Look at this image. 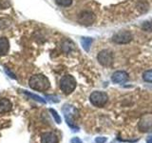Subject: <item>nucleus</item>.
Returning <instances> with one entry per match:
<instances>
[{"mask_svg": "<svg viewBox=\"0 0 152 143\" xmlns=\"http://www.w3.org/2000/svg\"><path fill=\"white\" fill-rule=\"evenodd\" d=\"M142 79L147 83H152V70L145 71L142 74Z\"/></svg>", "mask_w": 152, "mask_h": 143, "instance_id": "nucleus-16", "label": "nucleus"}, {"mask_svg": "<svg viewBox=\"0 0 152 143\" xmlns=\"http://www.w3.org/2000/svg\"><path fill=\"white\" fill-rule=\"evenodd\" d=\"M28 85L32 90L44 92L50 88V80L43 74H34L28 80Z\"/></svg>", "mask_w": 152, "mask_h": 143, "instance_id": "nucleus-1", "label": "nucleus"}, {"mask_svg": "<svg viewBox=\"0 0 152 143\" xmlns=\"http://www.w3.org/2000/svg\"><path fill=\"white\" fill-rule=\"evenodd\" d=\"M50 114H52V116H53L55 122H56V123H58V124H60V123L62 122V120H61V117H60V116L58 114V113H57V112L55 111V110H53V109H50Z\"/></svg>", "mask_w": 152, "mask_h": 143, "instance_id": "nucleus-20", "label": "nucleus"}, {"mask_svg": "<svg viewBox=\"0 0 152 143\" xmlns=\"http://www.w3.org/2000/svg\"><path fill=\"white\" fill-rule=\"evenodd\" d=\"M73 46H74V44L71 41H69V40H66V41H65L63 43V49H64V51L66 52H70L71 50L73 49Z\"/></svg>", "mask_w": 152, "mask_h": 143, "instance_id": "nucleus-18", "label": "nucleus"}, {"mask_svg": "<svg viewBox=\"0 0 152 143\" xmlns=\"http://www.w3.org/2000/svg\"><path fill=\"white\" fill-rule=\"evenodd\" d=\"M10 50V42L7 37H0V55H5Z\"/></svg>", "mask_w": 152, "mask_h": 143, "instance_id": "nucleus-12", "label": "nucleus"}, {"mask_svg": "<svg viewBox=\"0 0 152 143\" xmlns=\"http://www.w3.org/2000/svg\"><path fill=\"white\" fill-rule=\"evenodd\" d=\"M71 143H83V142L79 137H73L72 139H71Z\"/></svg>", "mask_w": 152, "mask_h": 143, "instance_id": "nucleus-24", "label": "nucleus"}, {"mask_svg": "<svg viewBox=\"0 0 152 143\" xmlns=\"http://www.w3.org/2000/svg\"><path fill=\"white\" fill-rule=\"evenodd\" d=\"M137 8L138 10H140L141 13H145L147 12L149 6H148V3H147L145 0H139L137 3Z\"/></svg>", "mask_w": 152, "mask_h": 143, "instance_id": "nucleus-14", "label": "nucleus"}, {"mask_svg": "<svg viewBox=\"0 0 152 143\" xmlns=\"http://www.w3.org/2000/svg\"><path fill=\"white\" fill-rule=\"evenodd\" d=\"M98 62L104 67H109L111 66L114 60L113 52L109 50H102L101 52H99V54L97 55Z\"/></svg>", "mask_w": 152, "mask_h": 143, "instance_id": "nucleus-7", "label": "nucleus"}, {"mask_svg": "<svg viewBox=\"0 0 152 143\" xmlns=\"http://www.w3.org/2000/svg\"><path fill=\"white\" fill-rule=\"evenodd\" d=\"M58 142V138L54 133L47 132L42 133L41 136V143H57Z\"/></svg>", "mask_w": 152, "mask_h": 143, "instance_id": "nucleus-10", "label": "nucleus"}, {"mask_svg": "<svg viewBox=\"0 0 152 143\" xmlns=\"http://www.w3.org/2000/svg\"><path fill=\"white\" fill-rule=\"evenodd\" d=\"M76 79L71 74H66L60 80V89L66 94H69L76 88Z\"/></svg>", "mask_w": 152, "mask_h": 143, "instance_id": "nucleus-3", "label": "nucleus"}, {"mask_svg": "<svg viewBox=\"0 0 152 143\" xmlns=\"http://www.w3.org/2000/svg\"><path fill=\"white\" fill-rule=\"evenodd\" d=\"M95 20H96V15L91 11H82L77 17V21L80 25L86 27L93 25Z\"/></svg>", "mask_w": 152, "mask_h": 143, "instance_id": "nucleus-6", "label": "nucleus"}, {"mask_svg": "<svg viewBox=\"0 0 152 143\" xmlns=\"http://www.w3.org/2000/svg\"><path fill=\"white\" fill-rule=\"evenodd\" d=\"M128 79V74L125 71H116L111 75V81L115 84H123Z\"/></svg>", "mask_w": 152, "mask_h": 143, "instance_id": "nucleus-9", "label": "nucleus"}, {"mask_svg": "<svg viewBox=\"0 0 152 143\" xmlns=\"http://www.w3.org/2000/svg\"><path fill=\"white\" fill-rule=\"evenodd\" d=\"M111 39L116 44L124 45V44H128L129 42H131L133 39V35L129 31L123 30L114 33Z\"/></svg>", "mask_w": 152, "mask_h": 143, "instance_id": "nucleus-5", "label": "nucleus"}, {"mask_svg": "<svg viewBox=\"0 0 152 143\" xmlns=\"http://www.w3.org/2000/svg\"><path fill=\"white\" fill-rule=\"evenodd\" d=\"M23 93L25 94L26 95H28V97H31V99H33V100H36V101L41 102V103H46V100L43 98V97H39V95L34 94H32L31 92H28V91H23Z\"/></svg>", "mask_w": 152, "mask_h": 143, "instance_id": "nucleus-15", "label": "nucleus"}, {"mask_svg": "<svg viewBox=\"0 0 152 143\" xmlns=\"http://www.w3.org/2000/svg\"><path fill=\"white\" fill-rule=\"evenodd\" d=\"M12 104L7 98H0V114L8 113L12 110Z\"/></svg>", "mask_w": 152, "mask_h": 143, "instance_id": "nucleus-11", "label": "nucleus"}, {"mask_svg": "<svg viewBox=\"0 0 152 143\" xmlns=\"http://www.w3.org/2000/svg\"><path fill=\"white\" fill-rule=\"evenodd\" d=\"M10 3L8 0H0V9H8Z\"/></svg>", "mask_w": 152, "mask_h": 143, "instance_id": "nucleus-21", "label": "nucleus"}, {"mask_svg": "<svg viewBox=\"0 0 152 143\" xmlns=\"http://www.w3.org/2000/svg\"><path fill=\"white\" fill-rule=\"evenodd\" d=\"M139 129L141 132H144V133L152 131V114H145V116L140 119Z\"/></svg>", "mask_w": 152, "mask_h": 143, "instance_id": "nucleus-8", "label": "nucleus"}, {"mask_svg": "<svg viewBox=\"0 0 152 143\" xmlns=\"http://www.w3.org/2000/svg\"><path fill=\"white\" fill-rule=\"evenodd\" d=\"M89 101L93 106L102 108L106 105L108 101V97L104 92H100V91H95L91 93L89 97Z\"/></svg>", "mask_w": 152, "mask_h": 143, "instance_id": "nucleus-4", "label": "nucleus"}, {"mask_svg": "<svg viewBox=\"0 0 152 143\" xmlns=\"http://www.w3.org/2000/svg\"><path fill=\"white\" fill-rule=\"evenodd\" d=\"M47 98L50 100V101L53 102V103H58L60 101V99L58 97H55V95H48Z\"/></svg>", "mask_w": 152, "mask_h": 143, "instance_id": "nucleus-22", "label": "nucleus"}, {"mask_svg": "<svg viewBox=\"0 0 152 143\" xmlns=\"http://www.w3.org/2000/svg\"><path fill=\"white\" fill-rule=\"evenodd\" d=\"M146 143H152V136H150L148 138H147V140H146Z\"/></svg>", "mask_w": 152, "mask_h": 143, "instance_id": "nucleus-25", "label": "nucleus"}, {"mask_svg": "<svg viewBox=\"0 0 152 143\" xmlns=\"http://www.w3.org/2000/svg\"><path fill=\"white\" fill-rule=\"evenodd\" d=\"M141 27L144 31L152 32V21H144Z\"/></svg>", "mask_w": 152, "mask_h": 143, "instance_id": "nucleus-19", "label": "nucleus"}, {"mask_svg": "<svg viewBox=\"0 0 152 143\" xmlns=\"http://www.w3.org/2000/svg\"><path fill=\"white\" fill-rule=\"evenodd\" d=\"M62 111L64 113V116L66 118V121L68 123V125L74 129V131H78V127L75 125V119L78 116V111L76 110L73 106H71L69 104L64 105Z\"/></svg>", "mask_w": 152, "mask_h": 143, "instance_id": "nucleus-2", "label": "nucleus"}, {"mask_svg": "<svg viewBox=\"0 0 152 143\" xmlns=\"http://www.w3.org/2000/svg\"><path fill=\"white\" fill-rule=\"evenodd\" d=\"M107 140V137H104V136H99L95 138V142L96 143H106Z\"/></svg>", "mask_w": 152, "mask_h": 143, "instance_id": "nucleus-23", "label": "nucleus"}, {"mask_svg": "<svg viewBox=\"0 0 152 143\" xmlns=\"http://www.w3.org/2000/svg\"><path fill=\"white\" fill-rule=\"evenodd\" d=\"M73 0H55V3L61 7H69L72 4Z\"/></svg>", "mask_w": 152, "mask_h": 143, "instance_id": "nucleus-17", "label": "nucleus"}, {"mask_svg": "<svg viewBox=\"0 0 152 143\" xmlns=\"http://www.w3.org/2000/svg\"><path fill=\"white\" fill-rule=\"evenodd\" d=\"M93 42V39L91 37H82L81 38V45H82L83 49L86 52H89L90 46H91Z\"/></svg>", "mask_w": 152, "mask_h": 143, "instance_id": "nucleus-13", "label": "nucleus"}]
</instances>
